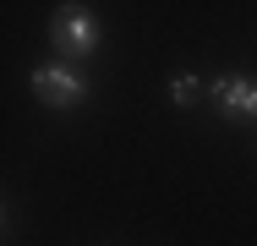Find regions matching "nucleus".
I'll return each mask as SVG.
<instances>
[{
    "label": "nucleus",
    "instance_id": "7ed1b4c3",
    "mask_svg": "<svg viewBox=\"0 0 257 246\" xmlns=\"http://www.w3.org/2000/svg\"><path fill=\"white\" fill-rule=\"evenodd\" d=\"M208 98H213L230 120H257V82H252V77L224 71V77H213V82H208Z\"/></svg>",
    "mask_w": 257,
    "mask_h": 246
},
{
    "label": "nucleus",
    "instance_id": "f257e3e1",
    "mask_svg": "<svg viewBox=\"0 0 257 246\" xmlns=\"http://www.w3.org/2000/svg\"><path fill=\"white\" fill-rule=\"evenodd\" d=\"M28 88H33V98H44L50 109H71V104H82L88 98V82L71 71V66H33V77H28Z\"/></svg>",
    "mask_w": 257,
    "mask_h": 246
},
{
    "label": "nucleus",
    "instance_id": "20e7f679",
    "mask_svg": "<svg viewBox=\"0 0 257 246\" xmlns=\"http://www.w3.org/2000/svg\"><path fill=\"white\" fill-rule=\"evenodd\" d=\"M170 93H175V104H197L203 82H197V77H175V82H170Z\"/></svg>",
    "mask_w": 257,
    "mask_h": 246
},
{
    "label": "nucleus",
    "instance_id": "f03ea898",
    "mask_svg": "<svg viewBox=\"0 0 257 246\" xmlns=\"http://www.w3.org/2000/svg\"><path fill=\"white\" fill-rule=\"evenodd\" d=\"M50 39L60 55H93L99 49V22H93V11H82V6H60L50 22Z\"/></svg>",
    "mask_w": 257,
    "mask_h": 246
}]
</instances>
